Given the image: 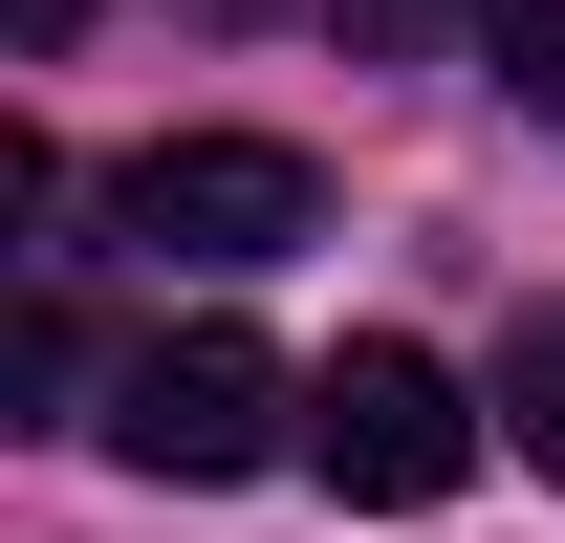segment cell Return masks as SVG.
<instances>
[{
    "instance_id": "cell-3",
    "label": "cell",
    "mask_w": 565,
    "mask_h": 543,
    "mask_svg": "<svg viewBox=\"0 0 565 543\" xmlns=\"http://www.w3.org/2000/svg\"><path fill=\"white\" fill-rule=\"evenodd\" d=\"M305 217H327V174L282 131H152L131 152V239H174V262H282Z\"/></svg>"
},
{
    "instance_id": "cell-1",
    "label": "cell",
    "mask_w": 565,
    "mask_h": 543,
    "mask_svg": "<svg viewBox=\"0 0 565 543\" xmlns=\"http://www.w3.org/2000/svg\"><path fill=\"white\" fill-rule=\"evenodd\" d=\"M305 457H327V500H370V522H414V500H457L479 478V392L435 370V348H327L305 370Z\"/></svg>"
},
{
    "instance_id": "cell-4",
    "label": "cell",
    "mask_w": 565,
    "mask_h": 543,
    "mask_svg": "<svg viewBox=\"0 0 565 543\" xmlns=\"http://www.w3.org/2000/svg\"><path fill=\"white\" fill-rule=\"evenodd\" d=\"M479 66L522 87V109H565V0H479Z\"/></svg>"
},
{
    "instance_id": "cell-7",
    "label": "cell",
    "mask_w": 565,
    "mask_h": 543,
    "mask_svg": "<svg viewBox=\"0 0 565 543\" xmlns=\"http://www.w3.org/2000/svg\"><path fill=\"white\" fill-rule=\"evenodd\" d=\"M0 22H22V44H66V22H87V0H0Z\"/></svg>"
},
{
    "instance_id": "cell-2",
    "label": "cell",
    "mask_w": 565,
    "mask_h": 543,
    "mask_svg": "<svg viewBox=\"0 0 565 543\" xmlns=\"http://www.w3.org/2000/svg\"><path fill=\"white\" fill-rule=\"evenodd\" d=\"M282 413H305V392H282V348H262V327H152V348H131V392H109V435H131L152 478H262V457H282Z\"/></svg>"
},
{
    "instance_id": "cell-6",
    "label": "cell",
    "mask_w": 565,
    "mask_h": 543,
    "mask_svg": "<svg viewBox=\"0 0 565 543\" xmlns=\"http://www.w3.org/2000/svg\"><path fill=\"white\" fill-rule=\"evenodd\" d=\"M457 22H479V0H349V66H435Z\"/></svg>"
},
{
    "instance_id": "cell-5",
    "label": "cell",
    "mask_w": 565,
    "mask_h": 543,
    "mask_svg": "<svg viewBox=\"0 0 565 543\" xmlns=\"http://www.w3.org/2000/svg\"><path fill=\"white\" fill-rule=\"evenodd\" d=\"M500 413H522V478H565V305L522 327V370H500Z\"/></svg>"
}]
</instances>
